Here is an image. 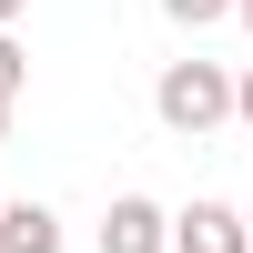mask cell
I'll list each match as a JSON object with an SVG mask.
<instances>
[{"label": "cell", "mask_w": 253, "mask_h": 253, "mask_svg": "<svg viewBox=\"0 0 253 253\" xmlns=\"http://www.w3.org/2000/svg\"><path fill=\"white\" fill-rule=\"evenodd\" d=\"M152 112H162V132H182V142H213L223 122H233V71L223 61H162V81H152Z\"/></svg>", "instance_id": "1"}, {"label": "cell", "mask_w": 253, "mask_h": 253, "mask_svg": "<svg viewBox=\"0 0 253 253\" xmlns=\"http://www.w3.org/2000/svg\"><path fill=\"white\" fill-rule=\"evenodd\" d=\"M172 253H253V223H243V203H213V193H193L172 213Z\"/></svg>", "instance_id": "2"}, {"label": "cell", "mask_w": 253, "mask_h": 253, "mask_svg": "<svg viewBox=\"0 0 253 253\" xmlns=\"http://www.w3.org/2000/svg\"><path fill=\"white\" fill-rule=\"evenodd\" d=\"M101 253H172V213H162L152 193H112V213H101Z\"/></svg>", "instance_id": "3"}, {"label": "cell", "mask_w": 253, "mask_h": 253, "mask_svg": "<svg viewBox=\"0 0 253 253\" xmlns=\"http://www.w3.org/2000/svg\"><path fill=\"white\" fill-rule=\"evenodd\" d=\"M0 253H61V213L51 203H0Z\"/></svg>", "instance_id": "4"}, {"label": "cell", "mask_w": 253, "mask_h": 253, "mask_svg": "<svg viewBox=\"0 0 253 253\" xmlns=\"http://www.w3.org/2000/svg\"><path fill=\"white\" fill-rule=\"evenodd\" d=\"M162 20L172 31H213V20H233V0H162Z\"/></svg>", "instance_id": "5"}, {"label": "cell", "mask_w": 253, "mask_h": 253, "mask_svg": "<svg viewBox=\"0 0 253 253\" xmlns=\"http://www.w3.org/2000/svg\"><path fill=\"white\" fill-rule=\"evenodd\" d=\"M20 81H31V51H20V31H0V101H20Z\"/></svg>", "instance_id": "6"}, {"label": "cell", "mask_w": 253, "mask_h": 253, "mask_svg": "<svg viewBox=\"0 0 253 253\" xmlns=\"http://www.w3.org/2000/svg\"><path fill=\"white\" fill-rule=\"evenodd\" d=\"M233 132L253 142V61H243V71H233Z\"/></svg>", "instance_id": "7"}, {"label": "cell", "mask_w": 253, "mask_h": 253, "mask_svg": "<svg viewBox=\"0 0 253 253\" xmlns=\"http://www.w3.org/2000/svg\"><path fill=\"white\" fill-rule=\"evenodd\" d=\"M20 20H31V0H0V31H20Z\"/></svg>", "instance_id": "8"}, {"label": "cell", "mask_w": 253, "mask_h": 253, "mask_svg": "<svg viewBox=\"0 0 253 253\" xmlns=\"http://www.w3.org/2000/svg\"><path fill=\"white\" fill-rule=\"evenodd\" d=\"M233 20H243V31H253V0H233Z\"/></svg>", "instance_id": "9"}, {"label": "cell", "mask_w": 253, "mask_h": 253, "mask_svg": "<svg viewBox=\"0 0 253 253\" xmlns=\"http://www.w3.org/2000/svg\"><path fill=\"white\" fill-rule=\"evenodd\" d=\"M0 132H10V101H0Z\"/></svg>", "instance_id": "10"}, {"label": "cell", "mask_w": 253, "mask_h": 253, "mask_svg": "<svg viewBox=\"0 0 253 253\" xmlns=\"http://www.w3.org/2000/svg\"><path fill=\"white\" fill-rule=\"evenodd\" d=\"M243 223H253V203H243Z\"/></svg>", "instance_id": "11"}]
</instances>
